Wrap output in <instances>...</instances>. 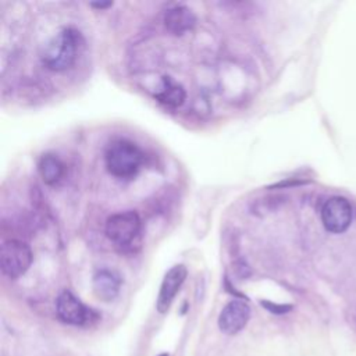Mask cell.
<instances>
[{
  "mask_svg": "<svg viewBox=\"0 0 356 356\" xmlns=\"http://www.w3.org/2000/svg\"><path fill=\"white\" fill-rule=\"evenodd\" d=\"M164 25L168 32L175 36H181L195 28L196 15L189 7L178 4L167 10L164 14Z\"/></svg>",
  "mask_w": 356,
  "mask_h": 356,
  "instance_id": "9c48e42d",
  "label": "cell"
},
{
  "mask_svg": "<svg viewBox=\"0 0 356 356\" xmlns=\"http://www.w3.org/2000/svg\"><path fill=\"white\" fill-rule=\"evenodd\" d=\"M56 312L61 321L71 325H85L96 316L72 292L63 291L56 300Z\"/></svg>",
  "mask_w": 356,
  "mask_h": 356,
  "instance_id": "8992f818",
  "label": "cell"
},
{
  "mask_svg": "<svg viewBox=\"0 0 356 356\" xmlns=\"http://www.w3.org/2000/svg\"><path fill=\"white\" fill-rule=\"evenodd\" d=\"M83 43L78 29L68 26L56 33L44 46L42 53L43 65L54 72H61L74 65Z\"/></svg>",
  "mask_w": 356,
  "mask_h": 356,
  "instance_id": "6da1fadb",
  "label": "cell"
},
{
  "mask_svg": "<svg viewBox=\"0 0 356 356\" xmlns=\"http://www.w3.org/2000/svg\"><path fill=\"white\" fill-rule=\"evenodd\" d=\"M320 216L321 222L328 232L342 234L350 227L353 210L348 199L342 196H332L324 202Z\"/></svg>",
  "mask_w": 356,
  "mask_h": 356,
  "instance_id": "5b68a950",
  "label": "cell"
},
{
  "mask_svg": "<svg viewBox=\"0 0 356 356\" xmlns=\"http://www.w3.org/2000/svg\"><path fill=\"white\" fill-rule=\"evenodd\" d=\"M104 164L113 177L131 179L138 175L143 164V153L134 142L117 139L106 147Z\"/></svg>",
  "mask_w": 356,
  "mask_h": 356,
  "instance_id": "7a4b0ae2",
  "label": "cell"
},
{
  "mask_svg": "<svg viewBox=\"0 0 356 356\" xmlns=\"http://www.w3.org/2000/svg\"><path fill=\"white\" fill-rule=\"evenodd\" d=\"M186 275H188V270L184 264H175L165 273L161 281L157 302H156V307L159 313H165L170 309Z\"/></svg>",
  "mask_w": 356,
  "mask_h": 356,
  "instance_id": "52a82bcc",
  "label": "cell"
},
{
  "mask_svg": "<svg viewBox=\"0 0 356 356\" xmlns=\"http://www.w3.org/2000/svg\"><path fill=\"white\" fill-rule=\"evenodd\" d=\"M261 305H263L266 309H268L270 312L278 313V314L286 313V312H289V310L292 309L291 305H274V303H271V302H261Z\"/></svg>",
  "mask_w": 356,
  "mask_h": 356,
  "instance_id": "4fadbf2b",
  "label": "cell"
},
{
  "mask_svg": "<svg viewBox=\"0 0 356 356\" xmlns=\"http://www.w3.org/2000/svg\"><path fill=\"white\" fill-rule=\"evenodd\" d=\"M142 220L134 210L111 214L104 227L106 236L117 246L131 245L140 234Z\"/></svg>",
  "mask_w": 356,
  "mask_h": 356,
  "instance_id": "277c9868",
  "label": "cell"
},
{
  "mask_svg": "<svg viewBox=\"0 0 356 356\" xmlns=\"http://www.w3.org/2000/svg\"><path fill=\"white\" fill-rule=\"evenodd\" d=\"M38 171L40 178L47 185H56L61 181L65 172V165L56 154L46 153L38 161Z\"/></svg>",
  "mask_w": 356,
  "mask_h": 356,
  "instance_id": "7c38bea8",
  "label": "cell"
},
{
  "mask_svg": "<svg viewBox=\"0 0 356 356\" xmlns=\"http://www.w3.org/2000/svg\"><path fill=\"white\" fill-rule=\"evenodd\" d=\"M154 97L159 103L172 107V108H177V107L182 106V103L185 102L186 92H185L184 86L179 85L178 82H175L172 78L163 76L161 88L159 92L154 93Z\"/></svg>",
  "mask_w": 356,
  "mask_h": 356,
  "instance_id": "8fae6325",
  "label": "cell"
},
{
  "mask_svg": "<svg viewBox=\"0 0 356 356\" xmlns=\"http://www.w3.org/2000/svg\"><path fill=\"white\" fill-rule=\"evenodd\" d=\"M92 7H96V8H107V7H111L113 6V3H93V4H90Z\"/></svg>",
  "mask_w": 356,
  "mask_h": 356,
  "instance_id": "5bb4252c",
  "label": "cell"
},
{
  "mask_svg": "<svg viewBox=\"0 0 356 356\" xmlns=\"http://www.w3.org/2000/svg\"><path fill=\"white\" fill-rule=\"evenodd\" d=\"M161 356H168V355H161Z\"/></svg>",
  "mask_w": 356,
  "mask_h": 356,
  "instance_id": "9a60e30c",
  "label": "cell"
},
{
  "mask_svg": "<svg viewBox=\"0 0 356 356\" xmlns=\"http://www.w3.org/2000/svg\"><path fill=\"white\" fill-rule=\"evenodd\" d=\"M33 253L31 248L18 239H8L0 248V268L3 275L14 280L24 275L31 267Z\"/></svg>",
  "mask_w": 356,
  "mask_h": 356,
  "instance_id": "3957f363",
  "label": "cell"
},
{
  "mask_svg": "<svg viewBox=\"0 0 356 356\" xmlns=\"http://www.w3.org/2000/svg\"><path fill=\"white\" fill-rule=\"evenodd\" d=\"M121 277L108 268L97 270L92 280L95 295L104 302H110L117 298L121 288Z\"/></svg>",
  "mask_w": 356,
  "mask_h": 356,
  "instance_id": "30bf717a",
  "label": "cell"
},
{
  "mask_svg": "<svg viewBox=\"0 0 356 356\" xmlns=\"http://www.w3.org/2000/svg\"><path fill=\"white\" fill-rule=\"evenodd\" d=\"M250 317V307L246 302L234 299L228 302L220 316H218V328L228 335H234L239 332L246 323L249 321Z\"/></svg>",
  "mask_w": 356,
  "mask_h": 356,
  "instance_id": "ba28073f",
  "label": "cell"
}]
</instances>
